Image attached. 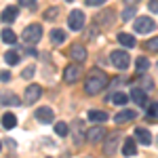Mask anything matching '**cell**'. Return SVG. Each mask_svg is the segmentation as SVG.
<instances>
[{
    "label": "cell",
    "mask_w": 158,
    "mask_h": 158,
    "mask_svg": "<svg viewBox=\"0 0 158 158\" xmlns=\"http://www.w3.org/2000/svg\"><path fill=\"white\" fill-rule=\"evenodd\" d=\"M112 19H114V13H112V11H103V13H99L97 17H95V21H97L99 27H101V25L108 27V25L112 23Z\"/></svg>",
    "instance_id": "cell-17"
},
{
    "label": "cell",
    "mask_w": 158,
    "mask_h": 158,
    "mask_svg": "<svg viewBox=\"0 0 158 158\" xmlns=\"http://www.w3.org/2000/svg\"><path fill=\"white\" fill-rule=\"evenodd\" d=\"M0 103H4V106H19V97H15V95H0Z\"/></svg>",
    "instance_id": "cell-24"
},
{
    "label": "cell",
    "mask_w": 158,
    "mask_h": 158,
    "mask_svg": "<svg viewBox=\"0 0 158 158\" xmlns=\"http://www.w3.org/2000/svg\"><path fill=\"white\" fill-rule=\"evenodd\" d=\"M122 154L124 156H137V139H124V146H122Z\"/></svg>",
    "instance_id": "cell-16"
},
{
    "label": "cell",
    "mask_w": 158,
    "mask_h": 158,
    "mask_svg": "<svg viewBox=\"0 0 158 158\" xmlns=\"http://www.w3.org/2000/svg\"><path fill=\"white\" fill-rule=\"evenodd\" d=\"M108 86V76L99 70H91V74L85 80V93L86 95H97Z\"/></svg>",
    "instance_id": "cell-1"
},
{
    "label": "cell",
    "mask_w": 158,
    "mask_h": 158,
    "mask_svg": "<svg viewBox=\"0 0 158 158\" xmlns=\"http://www.w3.org/2000/svg\"><path fill=\"white\" fill-rule=\"evenodd\" d=\"M68 55L72 57L76 63H82V61H86V49H85V44H72L70 47V51H68Z\"/></svg>",
    "instance_id": "cell-8"
},
{
    "label": "cell",
    "mask_w": 158,
    "mask_h": 158,
    "mask_svg": "<svg viewBox=\"0 0 158 158\" xmlns=\"http://www.w3.org/2000/svg\"><path fill=\"white\" fill-rule=\"evenodd\" d=\"M118 133H112L106 139V146H103V150H106V154H116V148H118Z\"/></svg>",
    "instance_id": "cell-12"
},
{
    "label": "cell",
    "mask_w": 158,
    "mask_h": 158,
    "mask_svg": "<svg viewBox=\"0 0 158 158\" xmlns=\"http://www.w3.org/2000/svg\"><path fill=\"white\" fill-rule=\"evenodd\" d=\"M135 6H137V4H131L127 11L122 13V19H124V21H129V19H133V17H135Z\"/></svg>",
    "instance_id": "cell-28"
},
{
    "label": "cell",
    "mask_w": 158,
    "mask_h": 158,
    "mask_svg": "<svg viewBox=\"0 0 158 158\" xmlns=\"http://www.w3.org/2000/svg\"><path fill=\"white\" fill-rule=\"evenodd\" d=\"M148 49H150V51H158V36L152 38V40L148 42Z\"/></svg>",
    "instance_id": "cell-31"
},
{
    "label": "cell",
    "mask_w": 158,
    "mask_h": 158,
    "mask_svg": "<svg viewBox=\"0 0 158 158\" xmlns=\"http://www.w3.org/2000/svg\"><path fill=\"white\" fill-rule=\"evenodd\" d=\"M156 27V23L150 19V17H137L133 21V30L137 34H148V32H152Z\"/></svg>",
    "instance_id": "cell-5"
},
{
    "label": "cell",
    "mask_w": 158,
    "mask_h": 158,
    "mask_svg": "<svg viewBox=\"0 0 158 158\" xmlns=\"http://www.w3.org/2000/svg\"><path fill=\"white\" fill-rule=\"evenodd\" d=\"M110 61H112V65H116L118 70H127V68H129V63H131V57H129V53H127V51H112Z\"/></svg>",
    "instance_id": "cell-4"
},
{
    "label": "cell",
    "mask_w": 158,
    "mask_h": 158,
    "mask_svg": "<svg viewBox=\"0 0 158 158\" xmlns=\"http://www.w3.org/2000/svg\"><path fill=\"white\" fill-rule=\"evenodd\" d=\"M21 4L27 9H36V0H21Z\"/></svg>",
    "instance_id": "cell-33"
},
{
    "label": "cell",
    "mask_w": 158,
    "mask_h": 158,
    "mask_svg": "<svg viewBox=\"0 0 158 158\" xmlns=\"http://www.w3.org/2000/svg\"><path fill=\"white\" fill-rule=\"evenodd\" d=\"M148 68H150V61H148L146 57H139V59L135 61V70H137V72H146Z\"/></svg>",
    "instance_id": "cell-25"
},
{
    "label": "cell",
    "mask_w": 158,
    "mask_h": 158,
    "mask_svg": "<svg viewBox=\"0 0 158 158\" xmlns=\"http://www.w3.org/2000/svg\"><path fill=\"white\" fill-rule=\"evenodd\" d=\"M15 124H17V118H15V114L6 112V114L2 116V127H4V129H13Z\"/></svg>",
    "instance_id": "cell-22"
},
{
    "label": "cell",
    "mask_w": 158,
    "mask_h": 158,
    "mask_svg": "<svg viewBox=\"0 0 158 158\" xmlns=\"http://www.w3.org/2000/svg\"><path fill=\"white\" fill-rule=\"evenodd\" d=\"M55 133L63 137V135L70 133V129H68V124H65V122H57V124H55Z\"/></svg>",
    "instance_id": "cell-27"
},
{
    "label": "cell",
    "mask_w": 158,
    "mask_h": 158,
    "mask_svg": "<svg viewBox=\"0 0 158 158\" xmlns=\"http://www.w3.org/2000/svg\"><path fill=\"white\" fill-rule=\"evenodd\" d=\"M0 36H2V40H4L6 44H15V42H17V34H15L13 30H9V27H6V30H2V34H0Z\"/></svg>",
    "instance_id": "cell-20"
},
{
    "label": "cell",
    "mask_w": 158,
    "mask_h": 158,
    "mask_svg": "<svg viewBox=\"0 0 158 158\" xmlns=\"http://www.w3.org/2000/svg\"><path fill=\"white\" fill-rule=\"evenodd\" d=\"M68 2H72V0H68Z\"/></svg>",
    "instance_id": "cell-39"
},
{
    "label": "cell",
    "mask_w": 158,
    "mask_h": 158,
    "mask_svg": "<svg viewBox=\"0 0 158 158\" xmlns=\"http://www.w3.org/2000/svg\"><path fill=\"white\" fill-rule=\"evenodd\" d=\"M135 139L139 143H143V146H150L152 143V133L148 129H135Z\"/></svg>",
    "instance_id": "cell-15"
},
{
    "label": "cell",
    "mask_w": 158,
    "mask_h": 158,
    "mask_svg": "<svg viewBox=\"0 0 158 158\" xmlns=\"http://www.w3.org/2000/svg\"><path fill=\"white\" fill-rule=\"evenodd\" d=\"M51 40H53L55 44H61V42L65 40V32H63V30H51Z\"/></svg>",
    "instance_id": "cell-23"
},
{
    "label": "cell",
    "mask_w": 158,
    "mask_h": 158,
    "mask_svg": "<svg viewBox=\"0 0 158 158\" xmlns=\"http://www.w3.org/2000/svg\"><path fill=\"white\" fill-rule=\"evenodd\" d=\"M53 17H57V9H49L44 13V19H53Z\"/></svg>",
    "instance_id": "cell-32"
},
{
    "label": "cell",
    "mask_w": 158,
    "mask_h": 158,
    "mask_svg": "<svg viewBox=\"0 0 158 158\" xmlns=\"http://www.w3.org/2000/svg\"><path fill=\"white\" fill-rule=\"evenodd\" d=\"M103 135H106L103 127H93V129H89V131H86V139L95 143V141H101V139H103Z\"/></svg>",
    "instance_id": "cell-14"
},
{
    "label": "cell",
    "mask_w": 158,
    "mask_h": 158,
    "mask_svg": "<svg viewBox=\"0 0 158 158\" xmlns=\"http://www.w3.org/2000/svg\"><path fill=\"white\" fill-rule=\"evenodd\" d=\"M114 120L118 122V124H124V122L135 120V110H120V112L114 116Z\"/></svg>",
    "instance_id": "cell-13"
},
{
    "label": "cell",
    "mask_w": 158,
    "mask_h": 158,
    "mask_svg": "<svg viewBox=\"0 0 158 158\" xmlns=\"http://www.w3.org/2000/svg\"><path fill=\"white\" fill-rule=\"evenodd\" d=\"M89 6H99V4H106V0H85Z\"/></svg>",
    "instance_id": "cell-34"
},
{
    "label": "cell",
    "mask_w": 158,
    "mask_h": 158,
    "mask_svg": "<svg viewBox=\"0 0 158 158\" xmlns=\"http://www.w3.org/2000/svg\"><path fill=\"white\" fill-rule=\"evenodd\" d=\"M118 42H120L122 47H127V49H133L135 44H137V40H135L131 34H124V32H122V34H118Z\"/></svg>",
    "instance_id": "cell-19"
},
{
    "label": "cell",
    "mask_w": 158,
    "mask_h": 158,
    "mask_svg": "<svg viewBox=\"0 0 158 158\" xmlns=\"http://www.w3.org/2000/svg\"><path fill=\"white\" fill-rule=\"evenodd\" d=\"M17 15H19V9H17V6H6V9L2 11V15H0V19H2L4 23H13V21L17 19Z\"/></svg>",
    "instance_id": "cell-11"
},
{
    "label": "cell",
    "mask_w": 158,
    "mask_h": 158,
    "mask_svg": "<svg viewBox=\"0 0 158 158\" xmlns=\"http://www.w3.org/2000/svg\"><path fill=\"white\" fill-rule=\"evenodd\" d=\"M141 85H143V86H146V89H148V86H152V85H154V82H152L150 78H143V80H141Z\"/></svg>",
    "instance_id": "cell-36"
},
{
    "label": "cell",
    "mask_w": 158,
    "mask_h": 158,
    "mask_svg": "<svg viewBox=\"0 0 158 158\" xmlns=\"http://www.w3.org/2000/svg\"><path fill=\"white\" fill-rule=\"evenodd\" d=\"M40 95H42V86L30 85L27 89H25V93H23V101L27 103V106H34L38 99H40Z\"/></svg>",
    "instance_id": "cell-7"
},
{
    "label": "cell",
    "mask_w": 158,
    "mask_h": 158,
    "mask_svg": "<svg viewBox=\"0 0 158 158\" xmlns=\"http://www.w3.org/2000/svg\"><path fill=\"white\" fill-rule=\"evenodd\" d=\"M40 38H42V27L38 23H32L27 25L23 30V34H21V40H23L27 47H34V44H38L40 42Z\"/></svg>",
    "instance_id": "cell-2"
},
{
    "label": "cell",
    "mask_w": 158,
    "mask_h": 158,
    "mask_svg": "<svg viewBox=\"0 0 158 158\" xmlns=\"http://www.w3.org/2000/svg\"><path fill=\"white\" fill-rule=\"evenodd\" d=\"M0 148H2V143H0Z\"/></svg>",
    "instance_id": "cell-40"
},
{
    "label": "cell",
    "mask_w": 158,
    "mask_h": 158,
    "mask_svg": "<svg viewBox=\"0 0 158 158\" xmlns=\"http://www.w3.org/2000/svg\"><path fill=\"white\" fill-rule=\"evenodd\" d=\"M82 78V68H80V63H70L65 70H63V80L68 82V85H74V82H78Z\"/></svg>",
    "instance_id": "cell-3"
},
{
    "label": "cell",
    "mask_w": 158,
    "mask_h": 158,
    "mask_svg": "<svg viewBox=\"0 0 158 158\" xmlns=\"http://www.w3.org/2000/svg\"><path fill=\"white\" fill-rule=\"evenodd\" d=\"M36 118L40 122H53L55 120V112H53L51 108H47V106H44V108H38L36 110Z\"/></svg>",
    "instance_id": "cell-10"
},
{
    "label": "cell",
    "mask_w": 158,
    "mask_h": 158,
    "mask_svg": "<svg viewBox=\"0 0 158 158\" xmlns=\"http://www.w3.org/2000/svg\"><path fill=\"white\" fill-rule=\"evenodd\" d=\"M148 6H150V11H152V13H158V0H150Z\"/></svg>",
    "instance_id": "cell-35"
},
{
    "label": "cell",
    "mask_w": 158,
    "mask_h": 158,
    "mask_svg": "<svg viewBox=\"0 0 158 158\" xmlns=\"http://www.w3.org/2000/svg\"><path fill=\"white\" fill-rule=\"evenodd\" d=\"M131 99L135 101V106H143V108H148V95L146 91L141 89V86H137V89H131Z\"/></svg>",
    "instance_id": "cell-9"
},
{
    "label": "cell",
    "mask_w": 158,
    "mask_h": 158,
    "mask_svg": "<svg viewBox=\"0 0 158 158\" xmlns=\"http://www.w3.org/2000/svg\"><path fill=\"white\" fill-rule=\"evenodd\" d=\"M85 23H86V19H85V13L82 11H72L70 13V17H68V25L72 27L74 32H78V30H82L85 27Z\"/></svg>",
    "instance_id": "cell-6"
},
{
    "label": "cell",
    "mask_w": 158,
    "mask_h": 158,
    "mask_svg": "<svg viewBox=\"0 0 158 158\" xmlns=\"http://www.w3.org/2000/svg\"><path fill=\"white\" fill-rule=\"evenodd\" d=\"M0 78H2V80H9V78H11V74H9V72H2V74H0Z\"/></svg>",
    "instance_id": "cell-37"
},
{
    "label": "cell",
    "mask_w": 158,
    "mask_h": 158,
    "mask_svg": "<svg viewBox=\"0 0 158 158\" xmlns=\"http://www.w3.org/2000/svg\"><path fill=\"white\" fill-rule=\"evenodd\" d=\"M19 51H6L4 53V61L9 63V65H15V63H19Z\"/></svg>",
    "instance_id": "cell-21"
},
{
    "label": "cell",
    "mask_w": 158,
    "mask_h": 158,
    "mask_svg": "<svg viewBox=\"0 0 158 158\" xmlns=\"http://www.w3.org/2000/svg\"><path fill=\"white\" fill-rule=\"evenodd\" d=\"M34 72H36V70H34V65H27V68L23 70V78H32Z\"/></svg>",
    "instance_id": "cell-30"
},
{
    "label": "cell",
    "mask_w": 158,
    "mask_h": 158,
    "mask_svg": "<svg viewBox=\"0 0 158 158\" xmlns=\"http://www.w3.org/2000/svg\"><path fill=\"white\" fill-rule=\"evenodd\" d=\"M89 120L91 122H106L108 120V112H103V110H91L89 112Z\"/></svg>",
    "instance_id": "cell-18"
},
{
    "label": "cell",
    "mask_w": 158,
    "mask_h": 158,
    "mask_svg": "<svg viewBox=\"0 0 158 158\" xmlns=\"http://www.w3.org/2000/svg\"><path fill=\"white\" fill-rule=\"evenodd\" d=\"M148 118H158V103H148Z\"/></svg>",
    "instance_id": "cell-29"
},
{
    "label": "cell",
    "mask_w": 158,
    "mask_h": 158,
    "mask_svg": "<svg viewBox=\"0 0 158 158\" xmlns=\"http://www.w3.org/2000/svg\"><path fill=\"white\" fill-rule=\"evenodd\" d=\"M124 2H127V4H137L139 0H124Z\"/></svg>",
    "instance_id": "cell-38"
},
{
    "label": "cell",
    "mask_w": 158,
    "mask_h": 158,
    "mask_svg": "<svg viewBox=\"0 0 158 158\" xmlns=\"http://www.w3.org/2000/svg\"><path fill=\"white\" fill-rule=\"evenodd\" d=\"M112 101H114L116 106H124V103L129 101V97H127L124 93H114V97H112Z\"/></svg>",
    "instance_id": "cell-26"
}]
</instances>
